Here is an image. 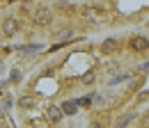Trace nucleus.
Returning <instances> with one entry per match:
<instances>
[{
	"label": "nucleus",
	"instance_id": "1",
	"mask_svg": "<svg viewBox=\"0 0 149 128\" xmlns=\"http://www.w3.org/2000/svg\"><path fill=\"white\" fill-rule=\"evenodd\" d=\"M80 16L85 18V21H92V23H101V21H106V12L101 9V7H96V5H87V7H80Z\"/></svg>",
	"mask_w": 149,
	"mask_h": 128
},
{
	"label": "nucleus",
	"instance_id": "2",
	"mask_svg": "<svg viewBox=\"0 0 149 128\" xmlns=\"http://www.w3.org/2000/svg\"><path fill=\"white\" fill-rule=\"evenodd\" d=\"M129 46L135 51V53H145V51H149V39L142 35H133L129 39Z\"/></svg>",
	"mask_w": 149,
	"mask_h": 128
},
{
	"label": "nucleus",
	"instance_id": "3",
	"mask_svg": "<svg viewBox=\"0 0 149 128\" xmlns=\"http://www.w3.org/2000/svg\"><path fill=\"white\" fill-rule=\"evenodd\" d=\"M51 18H53V14H51L48 7H39L37 14H35V23L37 25H46V23H51Z\"/></svg>",
	"mask_w": 149,
	"mask_h": 128
},
{
	"label": "nucleus",
	"instance_id": "4",
	"mask_svg": "<svg viewBox=\"0 0 149 128\" xmlns=\"http://www.w3.org/2000/svg\"><path fill=\"white\" fill-rule=\"evenodd\" d=\"M101 51L106 55H112L119 51V39H115V37H110V39H106L103 44H101Z\"/></svg>",
	"mask_w": 149,
	"mask_h": 128
},
{
	"label": "nucleus",
	"instance_id": "5",
	"mask_svg": "<svg viewBox=\"0 0 149 128\" xmlns=\"http://www.w3.org/2000/svg\"><path fill=\"white\" fill-rule=\"evenodd\" d=\"M62 114H69V117H74L76 112H78V105H76V101H64L62 103V108H60Z\"/></svg>",
	"mask_w": 149,
	"mask_h": 128
},
{
	"label": "nucleus",
	"instance_id": "6",
	"mask_svg": "<svg viewBox=\"0 0 149 128\" xmlns=\"http://www.w3.org/2000/svg\"><path fill=\"white\" fill-rule=\"evenodd\" d=\"M2 30H5L7 37H12L16 32V21H14V18H5V21H2Z\"/></svg>",
	"mask_w": 149,
	"mask_h": 128
},
{
	"label": "nucleus",
	"instance_id": "7",
	"mask_svg": "<svg viewBox=\"0 0 149 128\" xmlns=\"http://www.w3.org/2000/svg\"><path fill=\"white\" fill-rule=\"evenodd\" d=\"M46 117H48L51 121H60V119H62V112H60V108H55V105H48Z\"/></svg>",
	"mask_w": 149,
	"mask_h": 128
},
{
	"label": "nucleus",
	"instance_id": "8",
	"mask_svg": "<svg viewBox=\"0 0 149 128\" xmlns=\"http://www.w3.org/2000/svg\"><path fill=\"white\" fill-rule=\"evenodd\" d=\"M19 103H21V108H35V98H30V96H23Z\"/></svg>",
	"mask_w": 149,
	"mask_h": 128
},
{
	"label": "nucleus",
	"instance_id": "9",
	"mask_svg": "<svg viewBox=\"0 0 149 128\" xmlns=\"http://www.w3.org/2000/svg\"><path fill=\"white\" fill-rule=\"evenodd\" d=\"M131 119H133V112H129L126 117H122V119L117 121V126H115V128H124V126H126V124H129V121H131Z\"/></svg>",
	"mask_w": 149,
	"mask_h": 128
},
{
	"label": "nucleus",
	"instance_id": "10",
	"mask_svg": "<svg viewBox=\"0 0 149 128\" xmlns=\"http://www.w3.org/2000/svg\"><path fill=\"white\" fill-rule=\"evenodd\" d=\"M57 39H62V41L71 39V30H62V32H57Z\"/></svg>",
	"mask_w": 149,
	"mask_h": 128
},
{
	"label": "nucleus",
	"instance_id": "11",
	"mask_svg": "<svg viewBox=\"0 0 149 128\" xmlns=\"http://www.w3.org/2000/svg\"><path fill=\"white\" fill-rule=\"evenodd\" d=\"M90 103H92V98H90V96H85V98L76 101V105H90Z\"/></svg>",
	"mask_w": 149,
	"mask_h": 128
},
{
	"label": "nucleus",
	"instance_id": "12",
	"mask_svg": "<svg viewBox=\"0 0 149 128\" xmlns=\"http://www.w3.org/2000/svg\"><path fill=\"white\" fill-rule=\"evenodd\" d=\"M83 82H85V85H92L94 82V73H87V75L83 78Z\"/></svg>",
	"mask_w": 149,
	"mask_h": 128
},
{
	"label": "nucleus",
	"instance_id": "13",
	"mask_svg": "<svg viewBox=\"0 0 149 128\" xmlns=\"http://www.w3.org/2000/svg\"><path fill=\"white\" fill-rule=\"evenodd\" d=\"M39 51V46H25V48H23V53H37Z\"/></svg>",
	"mask_w": 149,
	"mask_h": 128
},
{
	"label": "nucleus",
	"instance_id": "14",
	"mask_svg": "<svg viewBox=\"0 0 149 128\" xmlns=\"http://www.w3.org/2000/svg\"><path fill=\"white\" fill-rule=\"evenodd\" d=\"M21 80V73L19 71H12V82H19Z\"/></svg>",
	"mask_w": 149,
	"mask_h": 128
},
{
	"label": "nucleus",
	"instance_id": "15",
	"mask_svg": "<svg viewBox=\"0 0 149 128\" xmlns=\"http://www.w3.org/2000/svg\"><path fill=\"white\" fill-rule=\"evenodd\" d=\"M142 128H149V112L142 117Z\"/></svg>",
	"mask_w": 149,
	"mask_h": 128
},
{
	"label": "nucleus",
	"instance_id": "16",
	"mask_svg": "<svg viewBox=\"0 0 149 128\" xmlns=\"http://www.w3.org/2000/svg\"><path fill=\"white\" fill-rule=\"evenodd\" d=\"M90 128H103V124H101V121H92V124H90Z\"/></svg>",
	"mask_w": 149,
	"mask_h": 128
},
{
	"label": "nucleus",
	"instance_id": "17",
	"mask_svg": "<svg viewBox=\"0 0 149 128\" xmlns=\"http://www.w3.org/2000/svg\"><path fill=\"white\" fill-rule=\"evenodd\" d=\"M140 101H149V91H142V94H140Z\"/></svg>",
	"mask_w": 149,
	"mask_h": 128
}]
</instances>
